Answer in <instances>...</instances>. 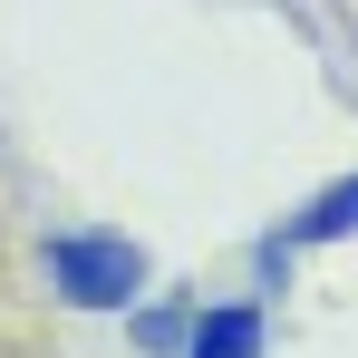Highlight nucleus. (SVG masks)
I'll use <instances>...</instances> for the list:
<instances>
[{
  "label": "nucleus",
  "instance_id": "obj_4",
  "mask_svg": "<svg viewBox=\"0 0 358 358\" xmlns=\"http://www.w3.org/2000/svg\"><path fill=\"white\" fill-rule=\"evenodd\" d=\"M184 339H194V310H184V300H155V310H136V349L184 358Z\"/></svg>",
  "mask_w": 358,
  "mask_h": 358
},
{
  "label": "nucleus",
  "instance_id": "obj_2",
  "mask_svg": "<svg viewBox=\"0 0 358 358\" xmlns=\"http://www.w3.org/2000/svg\"><path fill=\"white\" fill-rule=\"evenodd\" d=\"M349 233H358V175H339V184H320L291 223L262 242V271H281V262H291V252H310V242H349Z\"/></svg>",
  "mask_w": 358,
  "mask_h": 358
},
{
  "label": "nucleus",
  "instance_id": "obj_3",
  "mask_svg": "<svg viewBox=\"0 0 358 358\" xmlns=\"http://www.w3.org/2000/svg\"><path fill=\"white\" fill-rule=\"evenodd\" d=\"M262 349H271V310L262 300H203L194 310L184 358H262Z\"/></svg>",
  "mask_w": 358,
  "mask_h": 358
},
{
  "label": "nucleus",
  "instance_id": "obj_1",
  "mask_svg": "<svg viewBox=\"0 0 358 358\" xmlns=\"http://www.w3.org/2000/svg\"><path fill=\"white\" fill-rule=\"evenodd\" d=\"M39 271H49V291L68 310H136L145 281H155L145 242H126V233H49L39 242Z\"/></svg>",
  "mask_w": 358,
  "mask_h": 358
}]
</instances>
